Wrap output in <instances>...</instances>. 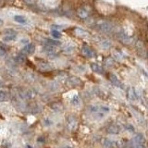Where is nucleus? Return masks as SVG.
<instances>
[{
  "mask_svg": "<svg viewBox=\"0 0 148 148\" xmlns=\"http://www.w3.org/2000/svg\"><path fill=\"white\" fill-rule=\"evenodd\" d=\"M77 14L81 18H82V20H86V18H88V16H89V10L86 9L85 8H81L78 9Z\"/></svg>",
  "mask_w": 148,
  "mask_h": 148,
  "instance_id": "11",
  "label": "nucleus"
},
{
  "mask_svg": "<svg viewBox=\"0 0 148 148\" xmlns=\"http://www.w3.org/2000/svg\"><path fill=\"white\" fill-rule=\"evenodd\" d=\"M102 145H103L106 148H115V143L109 140V139H103V141H102Z\"/></svg>",
  "mask_w": 148,
  "mask_h": 148,
  "instance_id": "20",
  "label": "nucleus"
},
{
  "mask_svg": "<svg viewBox=\"0 0 148 148\" xmlns=\"http://www.w3.org/2000/svg\"><path fill=\"white\" fill-rule=\"evenodd\" d=\"M45 42H46V44H47L48 45H51V46H57V45H60V42L58 41L57 39L46 38Z\"/></svg>",
  "mask_w": 148,
  "mask_h": 148,
  "instance_id": "22",
  "label": "nucleus"
},
{
  "mask_svg": "<svg viewBox=\"0 0 148 148\" xmlns=\"http://www.w3.org/2000/svg\"><path fill=\"white\" fill-rule=\"evenodd\" d=\"M14 21H15L16 22H18V23H20V24H26L27 21H28L26 17L21 16V15H16V16H14Z\"/></svg>",
  "mask_w": 148,
  "mask_h": 148,
  "instance_id": "19",
  "label": "nucleus"
},
{
  "mask_svg": "<svg viewBox=\"0 0 148 148\" xmlns=\"http://www.w3.org/2000/svg\"><path fill=\"white\" fill-rule=\"evenodd\" d=\"M125 129H126L127 131L130 132H134V127L132 126V124H126V125H125Z\"/></svg>",
  "mask_w": 148,
  "mask_h": 148,
  "instance_id": "30",
  "label": "nucleus"
},
{
  "mask_svg": "<svg viewBox=\"0 0 148 148\" xmlns=\"http://www.w3.org/2000/svg\"><path fill=\"white\" fill-rule=\"evenodd\" d=\"M128 96L129 98L131 100H136L138 98L137 94H136V91L134 89L133 87H130L129 90H128Z\"/></svg>",
  "mask_w": 148,
  "mask_h": 148,
  "instance_id": "16",
  "label": "nucleus"
},
{
  "mask_svg": "<svg viewBox=\"0 0 148 148\" xmlns=\"http://www.w3.org/2000/svg\"><path fill=\"white\" fill-rule=\"evenodd\" d=\"M99 45H100V46L103 49H105V50H108V49H109L111 46H112V45H111V43L108 41V40H106V39H103V40H101L100 42H99Z\"/></svg>",
  "mask_w": 148,
  "mask_h": 148,
  "instance_id": "18",
  "label": "nucleus"
},
{
  "mask_svg": "<svg viewBox=\"0 0 148 148\" xmlns=\"http://www.w3.org/2000/svg\"><path fill=\"white\" fill-rule=\"evenodd\" d=\"M90 67L92 69V71L97 73V74H100V75H102V74H104V69L102 68L100 65L96 64V63H91Z\"/></svg>",
  "mask_w": 148,
  "mask_h": 148,
  "instance_id": "12",
  "label": "nucleus"
},
{
  "mask_svg": "<svg viewBox=\"0 0 148 148\" xmlns=\"http://www.w3.org/2000/svg\"><path fill=\"white\" fill-rule=\"evenodd\" d=\"M68 84L69 85H71L72 87H76V86H80L82 85V81H81V79L80 78H78L76 76H71V77H69L68 79Z\"/></svg>",
  "mask_w": 148,
  "mask_h": 148,
  "instance_id": "6",
  "label": "nucleus"
},
{
  "mask_svg": "<svg viewBox=\"0 0 148 148\" xmlns=\"http://www.w3.org/2000/svg\"><path fill=\"white\" fill-rule=\"evenodd\" d=\"M109 80H110L111 82H112V84H113V85L117 86V87H119V88H122V87H123L121 82H120V81L119 80V78H118L117 76H116L115 74H110V75H109Z\"/></svg>",
  "mask_w": 148,
  "mask_h": 148,
  "instance_id": "10",
  "label": "nucleus"
},
{
  "mask_svg": "<svg viewBox=\"0 0 148 148\" xmlns=\"http://www.w3.org/2000/svg\"><path fill=\"white\" fill-rule=\"evenodd\" d=\"M35 50V46L34 44H27L24 45V47L22 48V52L26 54H32Z\"/></svg>",
  "mask_w": 148,
  "mask_h": 148,
  "instance_id": "14",
  "label": "nucleus"
},
{
  "mask_svg": "<svg viewBox=\"0 0 148 148\" xmlns=\"http://www.w3.org/2000/svg\"><path fill=\"white\" fill-rule=\"evenodd\" d=\"M77 119L74 117L73 115H71V116H69L68 119H67V124H68V127L69 129H71V130H74V129H76L77 127Z\"/></svg>",
  "mask_w": 148,
  "mask_h": 148,
  "instance_id": "8",
  "label": "nucleus"
},
{
  "mask_svg": "<svg viewBox=\"0 0 148 148\" xmlns=\"http://www.w3.org/2000/svg\"><path fill=\"white\" fill-rule=\"evenodd\" d=\"M25 59H26L25 56H24V55H22V54H20V55H18L17 57L15 58V60H16L17 62H18V63L24 62V61H25Z\"/></svg>",
  "mask_w": 148,
  "mask_h": 148,
  "instance_id": "29",
  "label": "nucleus"
},
{
  "mask_svg": "<svg viewBox=\"0 0 148 148\" xmlns=\"http://www.w3.org/2000/svg\"><path fill=\"white\" fill-rule=\"evenodd\" d=\"M82 54L84 56V57L88 58H92L95 57V53L94 52V50L90 48L88 45H83L82 47Z\"/></svg>",
  "mask_w": 148,
  "mask_h": 148,
  "instance_id": "5",
  "label": "nucleus"
},
{
  "mask_svg": "<svg viewBox=\"0 0 148 148\" xmlns=\"http://www.w3.org/2000/svg\"><path fill=\"white\" fill-rule=\"evenodd\" d=\"M39 68L42 69V71H50V69H52L47 62H45V61H42V62L39 63Z\"/></svg>",
  "mask_w": 148,
  "mask_h": 148,
  "instance_id": "21",
  "label": "nucleus"
},
{
  "mask_svg": "<svg viewBox=\"0 0 148 148\" xmlns=\"http://www.w3.org/2000/svg\"><path fill=\"white\" fill-rule=\"evenodd\" d=\"M8 99V95L5 91H0V102L7 101Z\"/></svg>",
  "mask_w": 148,
  "mask_h": 148,
  "instance_id": "28",
  "label": "nucleus"
},
{
  "mask_svg": "<svg viewBox=\"0 0 148 148\" xmlns=\"http://www.w3.org/2000/svg\"><path fill=\"white\" fill-rule=\"evenodd\" d=\"M96 28L100 32H105V34H110V32H112V31H113L112 23L108 21H106V20H101L99 21H97Z\"/></svg>",
  "mask_w": 148,
  "mask_h": 148,
  "instance_id": "2",
  "label": "nucleus"
},
{
  "mask_svg": "<svg viewBox=\"0 0 148 148\" xmlns=\"http://www.w3.org/2000/svg\"><path fill=\"white\" fill-rule=\"evenodd\" d=\"M62 50H63V52L66 54H72L74 52V50H75V47H74V45L71 44H67L63 46Z\"/></svg>",
  "mask_w": 148,
  "mask_h": 148,
  "instance_id": "17",
  "label": "nucleus"
},
{
  "mask_svg": "<svg viewBox=\"0 0 148 148\" xmlns=\"http://www.w3.org/2000/svg\"><path fill=\"white\" fill-rule=\"evenodd\" d=\"M71 104L73 106H79L81 104V98H80V96H79L78 95H74L72 97V99H71Z\"/></svg>",
  "mask_w": 148,
  "mask_h": 148,
  "instance_id": "25",
  "label": "nucleus"
},
{
  "mask_svg": "<svg viewBox=\"0 0 148 148\" xmlns=\"http://www.w3.org/2000/svg\"><path fill=\"white\" fill-rule=\"evenodd\" d=\"M17 37V32L13 29H8L5 31V36H4V41L5 42H11L14 41Z\"/></svg>",
  "mask_w": 148,
  "mask_h": 148,
  "instance_id": "4",
  "label": "nucleus"
},
{
  "mask_svg": "<svg viewBox=\"0 0 148 148\" xmlns=\"http://www.w3.org/2000/svg\"><path fill=\"white\" fill-rule=\"evenodd\" d=\"M114 64H115V60H114L113 58H108L105 59V65H106V67L111 68V67L114 66Z\"/></svg>",
  "mask_w": 148,
  "mask_h": 148,
  "instance_id": "23",
  "label": "nucleus"
},
{
  "mask_svg": "<svg viewBox=\"0 0 148 148\" xmlns=\"http://www.w3.org/2000/svg\"><path fill=\"white\" fill-rule=\"evenodd\" d=\"M74 34H75L77 36L81 37V38H86V37L89 36L88 32L85 30L82 29V28H76V29L74 30Z\"/></svg>",
  "mask_w": 148,
  "mask_h": 148,
  "instance_id": "13",
  "label": "nucleus"
},
{
  "mask_svg": "<svg viewBox=\"0 0 148 148\" xmlns=\"http://www.w3.org/2000/svg\"><path fill=\"white\" fill-rule=\"evenodd\" d=\"M120 130H121V128H120L119 125L110 124L109 126L106 128V132H108V133H109V134H119Z\"/></svg>",
  "mask_w": 148,
  "mask_h": 148,
  "instance_id": "9",
  "label": "nucleus"
},
{
  "mask_svg": "<svg viewBox=\"0 0 148 148\" xmlns=\"http://www.w3.org/2000/svg\"><path fill=\"white\" fill-rule=\"evenodd\" d=\"M61 148H72V147L69 146V145H65V146H63V147H61Z\"/></svg>",
  "mask_w": 148,
  "mask_h": 148,
  "instance_id": "33",
  "label": "nucleus"
},
{
  "mask_svg": "<svg viewBox=\"0 0 148 148\" xmlns=\"http://www.w3.org/2000/svg\"><path fill=\"white\" fill-rule=\"evenodd\" d=\"M2 24H3V21H2V18H0V26H1Z\"/></svg>",
  "mask_w": 148,
  "mask_h": 148,
  "instance_id": "34",
  "label": "nucleus"
},
{
  "mask_svg": "<svg viewBox=\"0 0 148 148\" xmlns=\"http://www.w3.org/2000/svg\"><path fill=\"white\" fill-rule=\"evenodd\" d=\"M136 50H137V53L139 54V56L142 58H145L146 57V51L145 48V45L142 43V42L138 41L136 43Z\"/></svg>",
  "mask_w": 148,
  "mask_h": 148,
  "instance_id": "7",
  "label": "nucleus"
},
{
  "mask_svg": "<svg viewBox=\"0 0 148 148\" xmlns=\"http://www.w3.org/2000/svg\"><path fill=\"white\" fill-rule=\"evenodd\" d=\"M51 35H52L54 39H59L60 37H61V32H60V31H58V30L53 29L51 31Z\"/></svg>",
  "mask_w": 148,
  "mask_h": 148,
  "instance_id": "24",
  "label": "nucleus"
},
{
  "mask_svg": "<svg viewBox=\"0 0 148 148\" xmlns=\"http://www.w3.org/2000/svg\"><path fill=\"white\" fill-rule=\"evenodd\" d=\"M65 28V26L64 25H53L52 26V29H55V30H58V31H60V30H63Z\"/></svg>",
  "mask_w": 148,
  "mask_h": 148,
  "instance_id": "31",
  "label": "nucleus"
},
{
  "mask_svg": "<svg viewBox=\"0 0 148 148\" xmlns=\"http://www.w3.org/2000/svg\"><path fill=\"white\" fill-rule=\"evenodd\" d=\"M116 36H117V38L124 45H131L132 42V37L130 35H128L126 32L122 30H119L116 32Z\"/></svg>",
  "mask_w": 148,
  "mask_h": 148,
  "instance_id": "3",
  "label": "nucleus"
},
{
  "mask_svg": "<svg viewBox=\"0 0 148 148\" xmlns=\"http://www.w3.org/2000/svg\"><path fill=\"white\" fill-rule=\"evenodd\" d=\"M89 110L94 114V116L96 119H103L106 114H108L109 112V108L106 106H90Z\"/></svg>",
  "mask_w": 148,
  "mask_h": 148,
  "instance_id": "1",
  "label": "nucleus"
},
{
  "mask_svg": "<svg viewBox=\"0 0 148 148\" xmlns=\"http://www.w3.org/2000/svg\"><path fill=\"white\" fill-rule=\"evenodd\" d=\"M113 56H114V58L119 60V61H122V60L124 59V56L121 53H120L119 51H115Z\"/></svg>",
  "mask_w": 148,
  "mask_h": 148,
  "instance_id": "27",
  "label": "nucleus"
},
{
  "mask_svg": "<svg viewBox=\"0 0 148 148\" xmlns=\"http://www.w3.org/2000/svg\"><path fill=\"white\" fill-rule=\"evenodd\" d=\"M51 108H52V109L54 111H57V112H59V111H61L63 109V106L62 105H60L58 103H54L51 105Z\"/></svg>",
  "mask_w": 148,
  "mask_h": 148,
  "instance_id": "26",
  "label": "nucleus"
},
{
  "mask_svg": "<svg viewBox=\"0 0 148 148\" xmlns=\"http://www.w3.org/2000/svg\"><path fill=\"white\" fill-rule=\"evenodd\" d=\"M133 143L135 145H139V143H145V136L142 133H137L135 136L133 137Z\"/></svg>",
  "mask_w": 148,
  "mask_h": 148,
  "instance_id": "15",
  "label": "nucleus"
},
{
  "mask_svg": "<svg viewBox=\"0 0 148 148\" xmlns=\"http://www.w3.org/2000/svg\"><path fill=\"white\" fill-rule=\"evenodd\" d=\"M135 148H146L145 143H139V145H136V147Z\"/></svg>",
  "mask_w": 148,
  "mask_h": 148,
  "instance_id": "32",
  "label": "nucleus"
}]
</instances>
